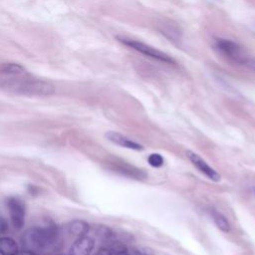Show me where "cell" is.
Wrapping results in <instances>:
<instances>
[{
    "label": "cell",
    "mask_w": 255,
    "mask_h": 255,
    "mask_svg": "<svg viewBox=\"0 0 255 255\" xmlns=\"http://www.w3.org/2000/svg\"><path fill=\"white\" fill-rule=\"evenodd\" d=\"M89 229H90L89 224L84 220L76 219L69 224V232L78 237L85 236L88 233Z\"/></svg>",
    "instance_id": "obj_13"
},
{
    "label": "cell",
    "mask_w": 255,
    "mask_h": 255,
    "mask_svg": "<svg viewBox=\"0 0 255 255\" xmlns=\"http://www.w3.org/2000/svg\"><path fill=\"white\" fill-rule=\"evenodd\" d=\"M214 50L228 62L248 68L255 72V58H252L247 51L237 42L227 38H216L213 43Z\"/></svg>",
    "instance_id": "obj_2"
},
{
    "label": "cell",
    "mask_w": 255,
    "mask_h": 255,
    "mask_svg": "<svg viewBox=\"0 0 255 255\" xmlns=\"http://www.w3.org/2000/svg\"><path fill=\"white\" fill-rule=\"evenodd\" d=\"M96 255H115L111 249L108 248H102L100 249Z\"/></svg>",
    "instance_id": "obj_16"
},
{
    "label": "cell",
    "mask_w": 255,
    "mask_h": 255,
    "mask_svg": "<svg viewBox=\"0 0 255 255\" xmlns=\"http://www.w3.org/2000/svg\"><path fill=\"white\" fill-rule=\"evenodd\" d=\"M117 40L122 43L123 45L144 55L145 57L152 59L154 61H157L159 63H163L166 65H175L176 62L175 60L170 57L169 55H167L166 53L155 49L154 47H151L145 43H142L140 41L131 39V38H128L126 36H117Z\"/></svg>",
    "instance_id": "obj_4"
},
{
    "label": "cell",
    "mask_w": 255,
    "mask_h": 255,
    "mask_svg": "<svg viewBox=\"0 0 255 255\" xmlns=\"http://www.w3.org/2000/svg\"><path fill=\"white\" fill-rule=\"evenodd\" d=\"M0 73L4 76H18L26 74L27 72L25 68L18 63L6 62L0 64Z\"/></svg>",
    "instance_id": "obj_10"
},
{
    "label": "cell",
    "mask_w": 255,
    "mask_h": 255,
    "mask_svg": "<svg viewBox=\"0 0 255 255\" xmlns=\"http://www.w3.org/2000/svg\"><path fill=\"white\" fill-rule=\"evenodd\" d=\"M18 252V245L14 239L0 237V255H17Z\"/></svg>",
    "instance_id": "obj_11"
},
{
    "label": "cell",
    "mask_w": 255,
    "mask_h": 255,
    "mask_svg": "<svg viewBox=\"0 0 255 255\" xmlns=\"http://www.w3.org/2000/svg\"><path fill=\"white\" fill-rule=\"evenodd\" d=\"M58 235L59 232L55 226L35 227L26 231L23 241L28 250L41 252L51 248L57 241Z\"/></svg>",
    "instance_id": "obj_3"
},
{
    "label": "cell",
    "mask_w": 255,
    "mask_h": 255,
    "mask_svg": "<svg viewBox=\"0 0 255 255\" xmlns=\"http://www.w3.org/2000/svg\"><path fill=\"white\" fill-rule=\"evenodd\" d=\"M211 216L213 219V222L215 223V225L217 226L218 229H220L221 231L228 233L231 230V225L228 221V219L226 218V216L224 214H222L220 211L212 209L211 210Z\"/></svg>",
    "instance_id": "obj_12"
},
{
    "label": "cell",
    "mask_w": 255,
    "mask_h": 255,
    "mask_svg": "<svg viewBox=\"0 0 255 255\" xmlns=\"http://www.w3.org/2000/svg\"><path fill=\"white\" fill-rule=\"evenodd\" d=\"M8 230V222L5 218L0 217V233H5Z\"/></svg>",
    "instance_id": "obj_15"
},
{
    "label": "cell",
    "mask_w": 255,
    "mask_h": 255,
    "mask_svg": "<svg viewBox=\"0 0 255 255\" xmlns=\"http://www.w3.org/2000/svg\"><path fill=\"white\" fill-rule=\"evenodd\" d=\"M95 241L89 236L79 237L71 246L69 255H90L94 249Z\"/></svg>",
    "instance_id": "obj_8"
},
{
    "label": "cell",
    "mask_w": 255,
    "mask_h": 255,
    "mask_svg": "<svg viewBox=\"0 0 255 255\" xmlns=\"http://www.w3.org/2000/svg\"><path fill=\"white\" fill-rule=\"evenodd\" d=\"M147 162L150 166L152 167H160L164 164V158L160 153L154 152V153H150L147 157Z\"/></svg>",
    "instance_id": "obj_14"
},
{
    "label": "cell",
    "mask_w": 255,
    "mask_h": 255,
    "mask_svg": "<svg viewBox=\"0 0 255 255\" xmlns=\"http://www.w3.org/2000/svg\"><path fill=\"white\" fill-rule=\"evenodd\" d=\"M7 207L13 226L16 229H21L25 223V205L23 201L15 196L7 198Z\"/></svg>",
    "instance_id": "obj_5"
},
{
    "label": "cell",
    "mask_w": 255,
    "mask_h": 255,
    "mask_svg": "<svg viewBox=\"0 0 255 255\" xmlns=\"http://www.w3.org/2000/svg\"><path fill=\"white\" fill-rule=\"evenodd\" d=\"M186 156L188 157V159L192 162V164L201 172L203 173L206 177H208L209 179H211L212 181H219L221 179L220 174L213 168L211 167L200 155H198L197 153L188 150L186 152Z\"/></svg>",
    "instance_id": "obj_6"
},
{
    "label": "cell",
    "mask_w": 255,
    "mask_h": 255,
    "mask_svg": "<svg viewBox=\"0 0 255 255\" xmlns=\"http://www.w3.org/2000/svg\"><path fill=\"white\" fill-rule=\"evenodd\" d=\"M0 87L17 94L28 96H49L55 92L53 84L44 80L28 77L27 73L1 78Z\"/></svg>",
    "instance_id": "obj_1"
},
{
    "label": "cell",
    "mask_w": 255,
    "mask_h": 255,
    "mask_svg": "<svg viewBox=\"0 0 255 255\" xmlns=\"http://www.w3.org/2000/svg\"><path fill=\"white\" fill-rule=\"evenodd\" d=\"M118 255H129V254H128V253H125V252H123V253H120V254H118Z\"/></svg>",
    "instance_id": "obj_18"
},
{
    "label": "cell",
    "mask_w": 255,
    "mask_h": 255,
    "mask_svg": "<svg viewBox=\"0 0 255 255\" xmlns=\"http://www.w3.org/2000/svg\"><path fill=\"white\" fill-rule=\"evenodd\" d=\"M159 31L169 41H171L173 43H178L181 40V31H180L179 27L170 21L167 23L163 22L162 24H160Z\"/></svg>",
    "instance_id": "obj_9"
},
{
    "label": "cell",
    "mask_w": 255,
    "mask_h": 255,
    "mask_svg": "<svg viewBox=\"0 0 255 255\" xmlns=\"http://www.w3.org/2000/svg\"><path fill=\"white\" fill-rule=\"evenodd\" d=\"M17 255H36V254H35V252L27 249V250H23L21 252H18Z\"/></svg>",
    "instance_id": "obj_17"
},
{
    "label": "cell",
    "mask_w": 255,
    "mask_h": 255,
    "mask_svg": "<svg viewBox=\"0 0 255 255\" xmlns=\"http://www.w3.org/2000/svg\"><path fill=\"white\" fill-rule=\"evenodd\" d=\"M105 135L111 142H113L117 145H120L122 147H126V148L132 149V150H142L143 149V146L140 143L136 142L135 140H133L120 132H117L114 130H109L106 132Z\"/></svg>",
    "instance_id": "obj_7"
}]
</instances>
